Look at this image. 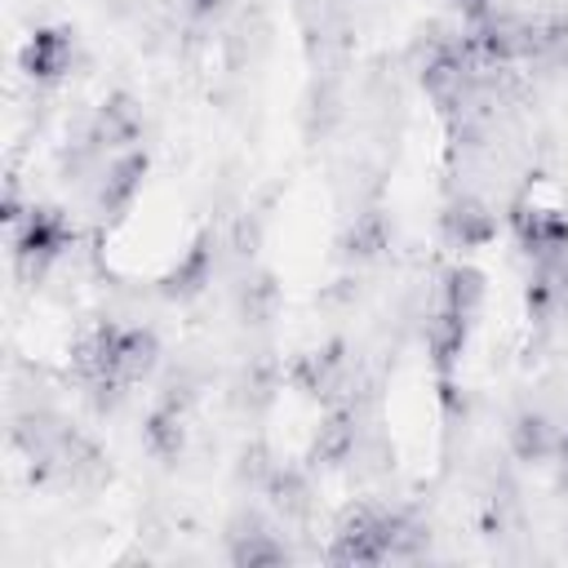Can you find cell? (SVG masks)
<instances>
[{
    "label": "cell",
    "instance_id": "ac0fdd59",
    "mask_svg": "<svg viewBox=\"0 0 568 568\" xmlns=\"http://www.w3.org/2000/svg\"><path fill=\"white\" fill-rule=\"evenodd\" d=\"M528 67H541V71L568 67V18H532Z\"/></svg>",
    "mask_w": 568,
    "mask_h": 568
},
{
    "label": "cell",
    "instance_id": "603a6c76",
    "mask_svg": "<svg viewBox=\"0 0 568 568\" xmlns=\"http://www.w3.org/2000/svg\"><path fill=\"white\" fill-rule=\"evenodd\" d=\"M231 9V0H178V13L191 22V27H204L213 18H222Z\"/></svg>",
    "mask_w": 568,
    "mask_h": 568
},
{
    "label": "cell",
    "instance_id": "9c48e42d",
    "mask_svg": "<svg viewBox=\"0 0 568 568\" xmlns=\"http://www.w3.org/2000/svg\"><path fill=\"white\" fill-rule=\"evenodd\" d=\"M142 178H146V151H120V155H111V164H106V173L98 182V209L106 217H120L138 200Z\"/></svg>",
    "mask_w": 568,
    "mask_h": 568
},
{
    "label": "cell",
    "instance_id": "5b68a950",
    "mask_svg": "<svg viewBox=\"0 0 568 568\" xmlns=\"http://www.w3.org/2000/svg\"><path fill=\"white\" fill-rule=\"evenodd\" d=\"M359 404H328L315 439H311V453L306 462L311 466H346L355 457V444H359Z\"/></svg>",
    "mask_w": 568,
    "mask_h": 568
},
{
    "label": "cell",
    "instance_id": "5bb4252c",
    "mask_svg": "<svg viewBox=\"0 0 568 568\" xmlns=\"http://www.w3.org/2000/svg\"><path fill=\"white\" fill-rule=\"evenodd\" d=\"M266 501H271V510L284 519V524H302V519H311V475L302 470V466H275V475H271V484H266V493H262Z\"/></svg>",
    "mask_w": 568,
    "mask_h": 568
},
{
    "label": "cell",
    "instance_id": "6da1fadb",
    "mask_svg": "<svg viewBox=\"0 0 568 568\" xmlns=\"http://www.w3.org/2000/svg\"><path fill=\"white\" fill-rule=\"evenodd\" d=\"M75 231L71 222L49 209V204H31V213L13 226V271L22 284H40L49 275V266L71 248Z\"/></svg>",
    "mask_w": 568,
    "mask_h": 568
},
{
    "label": "cell",
    "instance_id": "277c9868",
    "mask_svg": "<svg viewBox=\"0 0 568 568\" xmlns=\"http://www.w3.org/2000/svg\"><path fill=\"white\" fill-rule=\"evenodd\" d=\"M84 133L106 151V155H120V151H133V142L142 138V111L129 93H111L102 98V106L89 115Z\"/></svg>",
    "mask_w": 568,
    "mask_h": 568
},
{
    "label": "cell",
    "instance_id": "8fae6325",
    "mask_svg": "<svg viewBox=\"0 0 568 568\" xmlns=\"http://www.w3.org/2000/svg\"><path fill=\"white\" fill-rule=\"evenodd\" d=\"M559 430H564V426H555L546 413H537V408H524V413L510 422V435H506V444H510V457H515V462H524V466H541V462H555V448H559Z\"/></svg>",
    "mask_w": 568,
    "mask_h": 568
},
{
    "label": "cell",
    "instance_id": "2e32d148",
    "mask_svg": "<svg viewBox=\"0 0 568 568\" xmlns=\"http://www.w3.org/2000/svg\"><path fill=\"white\" fill-rule=\"evenodd\" d=\"M280 386H284L280 364H275L271 355H253V359L240 368V377H235V404L248 408V413H266V408L275 404Z\"/></svg>",
    "mask_w": 568,
    "mask_h": 568
},
{
    "label": "cell",
    "instance_id": "7a4b0ae2",
    "mask_svg": "<svg viewBox=\"0 0 568 568\" xmlns=\"http://www.w3.org/2000/svg\"><path fill=\"white\" fill-rule=\"evenodd\" d=\"M382 524H386V506H377V501H351L337 515V528H333V541H328L324 559L328 564H386Z\"/></svg>",
    "mask_w": 568,
    "mask_h": 568
},
{
    "label": "cell",
    "instance_id": "44dd1931",
    "mask_svg": "<svg viewBox=\"0 0 568 568\" xmlns=\"http://www.w3.org/2000/svg\"><path fill=\"white\" fill-rule=\"evenodd\" d=\"M275 466H280V462L271 457V448H266L262 439H248V444L240 448V457H235V484L248 488V493H266Z\"/></svg>",
    "mask_w": 568,
    "mask_h": 568
},
{
    "label": "cell",
    "instance_id": "ffe728a7",
    "mask_svg": "<svg viewBox=\"0 0 568 568\" xmlns=\"http://www.w3.org/2000/svg\"><path fill=\"white\" fill-rule=\"evenodd\" d=\"M302 120H306V133L311 138H324L337 120H342V89L337 80H315L311 93H306V106H302Z\"/></svg>",
    "mask_w": 568,
    "mask_h": 568
},
{
    "label": "cell",
    "instance_id": "7c38bea8",
    "mask_svg": "<svg viewBox=\"0 0 568 568\" xmlns=\"http://www.w3.org/2000/svg\"><path fill=\"white\" fill-rule=\"evenodd\" d=\"M466 333H470V320L457 315V311H448V306H435V311L426 315L422 337H426V351H430V364H435L439 377H448L453 364L462 359V351H466Z\"/></svg>",
    "mask_w": 568,
    "mask_h": 568
},
{
    "label": "cell",
    "instance_id": "cb8c5ba5",
    "mask_svg": "<svg viewBox=\"0 0 568 568\" xmlns=\"http://www.w3.org/2000/svg\"><path fill=\"white\" fill-rule=\"evenodd\" d=\"M448 4H453V13H462L466 27H479L497 13V0H448Z\"/></svg>",
    "mask_w": 568,
    "mask_h": 568
},
{
    "label": "cell",
    "instance_id": "d6986e66",
    "mask_svg": "<svg viewBox=\"0 0 568 568\" xmlns=\"http://www.w3.org/2000/svg\"><path fill=\"white\" fill-rule=\"evenodd\" d=\"M226 559L235 568H271V564H288V546L275 537V528H262V532H248V537H231Z\"/></svg>",
    "mask_w": 568,
    "mask_h": 568
},
{
    "label": "cell",
    "instance_id": "3957f363",
    "mask_svg": "<svg viewBox=\"0 0 568 568\" xmlns=\"http://www.w3.org/2000/svg\"><path fill=\"white\" fill-rule=\"evenodd\" d=\"M213 271H217V248H213V235H195L182 253H178V262L160 275V284H155V293L164 297V302H195L209 284H213Z\"/></svg>",
    "mask_w": 568,
    "mask_h": 568
},
{
    "label": "cell",
    "instance_id": "8992f818",
    "mask_svg": "<svg viewBox=\"0 0 568 568\" xmlns=\"http://www.w3.org/2000/svg\"><path fill=\"white\" fill-rule=\"evenodd\" d=\"M439 235L448 248H479L497 235V217L484 200L475 195H457L444 213H439Z\"/></svg>",
    "mask_w": 568,
    "mask_h": 568
},
{
    "label": "cell",
    "instance_id": "30bf717a",
    "mask_svg": "<svg viewBox=\"0 0 568 568\" xmlns=\"http://www.w3.org/2000/svg\"><path fill=\"white\" fill-rule=\"evenodd\" d=\"M235 315L244 328H266L280 315V280L266 266H248L235 284Z\"/></svg>",
    "mask_w": 568,
    "mask_h": 568
},
{
    "label": "cell",
    "instance_id": "52a82bcc",
    "mask_svg": "<svg viewBox=\"0 0 568 568\" xmlns=\"http://www.w3.org/2000/svg\"><path fill=\"white\" fill-rule=\"evenodd\" d=\"M71 62H75V36L62 31V27L36 31V36L27 40V49H22V71H27L31 80H40V84L62 80V75L71 71Z\"/></svg>",
    "mask_w": 568,
    "mask_h": 568
},
{
    "label": "cell",
    "instance_id": "ba28073f",
    "mask_svg": "<svg viewBox=\"0 0 568 568\" xmlns=\"http://www.w3.org/2000/svg\"><path fill=\"white\" fill-rule=\"evenodd\" d=\"M390 240H395V231H390L386 213H382V209H364V213H355L351 226L342 231L337 253H342V262H351V266H368V262H382V257L390 253Z\"/></svg>",
    "mask_w": 568,
    "mask_h": 568
},
{
    "label": "cell",
    "instance_id": "e0dca14e",
    "mask_svg": "<svg viewBox=\"0 0 568 568\" xmlns=\"http://www.w3.org/2000/svg\"><path fill=\"white\" fill-rule=\"evenodd\" d=\"M484 293H488L484 271H479V266H470V262H457V266H448V271H444L439 306H448V311H457V315L475 320V311L484 306Z\"/></svg>",
    "mask_w": 568,
    "mask_h": 568
},
{
    "label": "cell",
    "instance_id": "4fadbf2b",
    "mask_svg": "<svg viewBox=\"0 0 568 568\" xmlns=\"http://www.w3.org/2000/svg\"><path fill=\"white\" fill-rule=\"evenodd\" d=\"M142 448H146L160 466H178L182 453H186V413L155 399V408H151L146 422H142Z\"/></svg>",
    "mask_w": 568,
    "mask_h": 568
},
{
    "label": "cell",
    "instance_id": "9a60e30c",
    "mask_svg": "<svg viewBox=\"0 0 568 568\" xmlns=\"http://www.w3.org/2000/svg\"><path fill=\"white\" fill-rule=\"evenodd\" d=\"M160 364V342L151 328H120V342H115V377L124 386H138L155 373Z\"/></svg>",
    "mask_w": 568,
    "mask_h": 568
},
{
    "label": "cell",
    "instance_id": "7402d4cb",
    "mask_svg": "<svg viewBox=\"0 0 568 568\" xmlns=\"http://www.w3.org/2000/svg\"><path fill=\"white\" fill-rule=\"evenodd\" d=\"M262 235H266L262 217H257V213H240V217L231 222L226 248L235 253V262H253V257H257V248H262Z\"/></svg>",
    "mask_w": 568,
    "mask_h": 568
},
{
    "label": "cell",
    "instance_id": "d4e9b609",
    "mask_svg": "<svg viewBox=\"0 0 568 568\" xmlns=\"http://www.w3.org/2000/svg\"><path fill=\"white\" fill-rule=\"evenodd\" d=\"M555 462H559V484L568 488V426L559 430V448H555Z\"/></svg>",
    "mask_w": 568,
    "mask_h": 568
}]
</instances>
